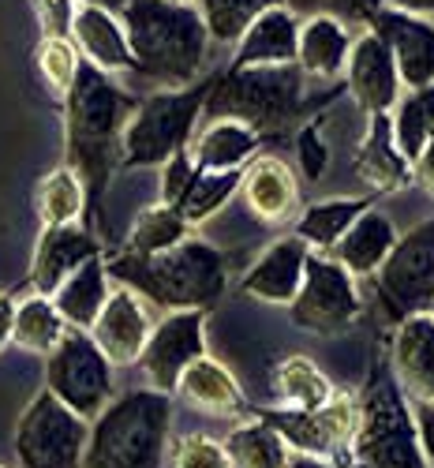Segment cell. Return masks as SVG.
<instances>
[{
    "label": "cell",
    "mask_w": 434,
    "mask_h": 468,
    "mask_svg": "<svg viewBox=\"0 0 434 468\" xmlns=\"http://www.w3.org/2000/svg\"><path fill=\"white\" fill-rule=\"evenodd\" d=\"M348 457L356 461V468H430L416 435L412 405L386 364L356 401V435Z\"/></svg>",
    "instance_id": "obj_5"
},
{
    "label": "cell",
    "mask_w": 434,
    "mask_h": 468,
    "mask_svg": "<svg viewBox=\"0 0 434 468\" xmlns=\"http://www.w3.org/2000/svg\"><path fill=\"white\" fill-rule=\"evenodd\" d=\"M367 30H375L378 42L389 49L405 90H416V87H430L434 83V23L430 19L382 8L371 19Z\"/></svg>",
    "instance_id": "obj_16"
},
{
    "label": "cell",
    "mask_w": 434,
    "mask_h": 468,
    "mask_svg": "<svg viewBox=\"0 0 434 468\" xmlns=\"http://www.w3.org/2000/svg\"><path fill=\"white\" fill-rule=\"evenodd\" d=\"M255 420L270 423L285 439L289 450L323 457V461H344L356 435V398L333 394L323 409L292 412V409H251Z\"/></svg>",
    "instance_id": "obj_12"
},
{
    "label": "cell",
    "mask_w": 434,
    "mask_h": 468,
    "mask_svg": "<svg viewBox=\"0 0 434 468\" xmlns=\"http://www.w3.org/2000/svg\"><path fill=\"white\" fill-rule=\"evenodd\" d=\"M46 389L87 423L112 401V364L87 330H71L46 356Z\"/></svg>",
    "instance_id": "obj_9"
},
{
    "label": "cell",
    "mask_w": 434,
    "mask_h": 468,
    "mask_svg": "<svg viewBox=\"0 0 434 468\" xmlns=\"http://www.w3.org/2000/svg\"><path fill=\"white\" fill-rule=\"evenodd\" d=\"M386 116H389V132H393L397 150L405 154L408 162H416L419 150L427 146V139L434 135V83L405 90L397 98V105H393Z\"/></svg>",
    "instance_id": "obj_33"
},
{
    "label": "cell",
    "mask_w": 434,
    "mask_h": 468,
    "mask_svg": "<svg viewBox=\"0 0 434 468\" xmlns=\"http://www.w3.org/2000/svg\"><path fill=\"white\" fill-rule=\"evenodd\" d=\"M364 300L356 289V278L348 274L344 266H337L326 255H307V270H303V285L296 292V300L289 303V315L300 330L311 334H341L360 319Z\"/></svg>",
    "instance_id": "obj_10"
},
{
    "label": "cell",
    "mask_w": 434,
    "mask_h": 468,
    "mask_svg": "<svg viewBox=\"0 0 434 468\" xmlns=\"http://www.w3.org/2000/svg\"><path fill=\"white\" fill-rule=\"evenodd\" d=\"M352 468H356V464H352Z\"/></svg>",
    "instance_id": "obj_52"
},
{
    "label": "cell",
    "mask_w": 434,
    "mask_h": 468,
    "mask_svg": "<svg viewBox=\"0 0 434 468\" xmlns=\"http://www.w3.org/2000/svg\"><path fill=\"white\" fill-rule=\"evenodd\" d=\"M64 101V165L87 187V203H98L112 173L121 169L124 124L135 112V98L121 90L105 71L83 64Z\"/></svg>",
    "instance_id": "obj_1"
},
{
    "label": "cell",
    "mask_w": 434,
    "mask_h": 468,
    "mask_svg": "<svg viewBox=\"0 0 434 468\" xmlns=\"http://www.w3.org/2000/svg\"><path fill=\"white\" fill-rule=\"evenodd\" d=\"M356 176L371 191H397L412 184V162L393 143L389 116H367V135L356 150Z\"/></svg>",
    "instance_id": "obj_28"
},
{
    "label": "cell",
    "mask_w": 434,
    "mask_h": 468,
    "mask_svg": "<svg viewBox=\"0 0 434 468\" xmlns=\"http://www.w3.org/2000/svg\"><path fill=\"white\" fill-rule=\"evenodd\" d=\"M412 180H416L427 195H434V135L427 139V146L419 150V158L412 162Z\"/></svg>",
    "instance_id": "obj_45"
},
{
    "label": "cell",
    "mask_w": 434,
    "mask_h": 468,
    "mask_svg": "<svg viewBox=\"0 0 434 468\" xmlns=\"http://www.w3.org/2000/svg\"><path fill=\"white\" fill-rule=\"evenodd\" d=\"M49 300H53V307L60 311V319L71 330H90L94 319L101 315L105 300H109V270H105V259L98 255V259L83 262Z\"/></svg>",
    "instance_id": "obj_29"
},
{
    "label": "cell",
    "mask_w": 434,
    "mask_h": 468,
    "mask_svg": "<svg viewBox=\"0 0 434 468\" xmlns=\"http://www.w3.org/2000/svg\"><path fill=\"white\" fill-rule=\"evenodd\" d=\"M12 326H16V296L0 292V353L12 345Z\"/></svg>",
    "instance_id": "obj_46"
},
{
    "label": "cell",
    "mask_w": 434,
    "mask_h": 468,
    "mask_svg": "<svg viewBox=\"0 0 434 468\" xmlns=\"http://www.w3.org/2000/svg\"><path fill=\"white\" fill-rule=\"evenodd\" d=\"M382 8H393V12H405V16L430 19V16H434V0H382Z\"/></svg>",
    "instance_id": "obj_47"
},
{
    "label": "cell",
    "mask_w": 434,
    "mask_h": 468,
    "mask_svg": "<svg viewBox=\"0 0 434 468\" xmlns=\"http://www.w3.org/2000/svg\"><path fill=\"white\" fill-rule=\"evenodd\" d=\"M101 255V240L83 225H60V229H42L30 259V289L37 296H53L79 266Z\"/></svg>",
    "instance_id": "obj_18"
},
{
    "label": "cell",
    "mask_w": 434,
    "mask_h": 468,
    "mask_svg": "<svg viewBox=\"0 0 434 468\" xmlns=\"http://www.w3.org/2000/svg\"><path fill=\"white\" fill-rule=\"evenodd\" d=\"M34 64H37V75L46 80V87L64 98L71 90V83L79 80V68H83V57L71 46V37H53V34H42V42L34 49Z\"/></svg>",
    "instance_id": "obj_38"
},
{
    "label": "cell",
    "mask_w": 434,
    "mask_h": 468,
    "mask_svg": "<svg viewBox=\"0 0 434 468\" xmlns=\"http://www.w3.org/2000/svg\"><path fill=\"white\" fill-rule=\"evenodd\" d=\"M71 46L79 49L83 64L105 71V75H121V71H135L132 49H128V34L116 12L94 8V5H75L71 16Z\"/></svg>",
    "instance_id": "obj_20"
},
{
    "label": "cell",
    "mask_w": 434,
    "mask_h": 468,
    "mask_svg": "<svg viewBox=\"0 0 434 468\" xmlns=\"http://www.w3.org/2000/svg\"><path fill=\"white\" fill-rule=\"evenodd\" d=\"M285 468H344L337 461H323V457H307V453H292Z\"/></svg>",
    "instance_id": "obj_48"
},
{
    "label": "cell",
    "mask_w": 434,
    "mask_h": 468,
    "mask_svg": "<svg viewBox=\"0 0 434 468\" xmlns=\"http://www.w3.org/2000/svg\"><path fill=\"white\" fill-rule=\"evenodd\" d=\"M389 375L412 401H434V319L408 315L389 341Z\"/></svg>",
    "instance_id": "obj_19"
},
{
    "label": "cell",
    "mask_w": 434,
    "mask_h": 468,
    "mask_svg": "<svg viewBox=\"0 0 434 468\" xmlns=\"http://www.w3.org/2000/svg\"><path fill=\"white\" fill-rule=\"evenodd\" d=\"M427 315H430V319H434V303H430V311H427Z\"/></svg>",
    "instance_id": "obj_51"
},
{
    "label": "cell",
    "mask_w": 434,
    "mask_h": 468,
    "mask_svg": "<svg viewBox=\"0 0 434 468\" xmlns=\"http://www.w3.org/2000/svg\"><path fill=\"white\" fill-rule=\"evenodd\" d=\"M87 439L90 423L42 389L16 423V457L23 468H83Z\"/></svg>",
    "instance_id": "obj_8"
},
{
    "label": "cell",
    "mask_w": 434,
    "mask_h": 468,
    "mask_svg": "<svg viewBox=\"0 0 434 468\" xmlns=\"http://www.w3.org/2000/svg\"><path fill=\"white\" fill-rule=\"evenodd\" d=\"M344 87L367 116H386L401 98V75L393 64L389 49L378 42L375 30H364L360 37H352L348 64H344Z\"/></svg>",
    "instance_id": "obj_15"
},
{
    "label": "cell",
    "mask_w": 434,
    "mask_h": 468,
    "mask_svg": "<svg viewBox=\"0 0 434 468\" xmlns=\"http://www.w3.org/2000/svg\"><path fill=\"white\" fill-rule=\"evenodd\" d=\"M296 19H337L341 27H371L382 12V0H281Z\"/></svg>",
    "instance_id": "obj_39"
},
{
    "label": "cell",
    "mask_w": 434,
    "mask_h": 468,
    "mask_svg": "<svg viewBox=\"0 0 434 468\" xmlns=\"http://www.w3.org/2000/svg\"><path fill=\"white\" fill-rule=\"evenodd\" d=\"M307 255H311L307 244L296 240L292 232H289V237L273 240V244L255 259V266L244 274L240 289H244L248 296L262 300V303H285V307H289V303L296 300L300 285H303Z\"/></svg>",
    "instance_id": "obj_22"
},
{
    "label": "cell",
    "mask_w": 434,
    "mask_h": 468,
    "mask_svg": "<svg viewBox=\"0 0 434 468\" xmlns=\"http://www.w3.org/2000/svg\"><path fill=\"white\" fill-rule=\"evenodd\" d=\"M375 207L371 195H333V199L311 203L296 214L292 221V237L307 244V251L314 255H330L337 248V240L356 225L360 214H367Z\"/></svg>",
    "instance_id": "obj_25"
},
{
    "label": "cell",
    "mask_w": 434,
    "mask_h": 468,
    "mask_svg": "<svg viewBox=\"0 0 434 468\" xmlns=\"http://www.w3.org/2000/svg\"><path fill=\"white\" fill-rule=\"evenodd\" d=\"M214 80H199L180 90H157L135 101V112L124 124L121 169H162L173 154L187 150L195 128L203 121V105Z\"/></svg>",
    "instance_id": "obj_6"
},
{
    "label": "cell",
    "mask_w": 434,
    "mask_h": 468,
    "mask_svg": "<svg viewBox=\"0 0 434 468\" xmlns=\"http://www.w3.org/2000/svg\"><path fill=\"white\" fill-rule=\"evenodd\" d=\"M135 75L162 83V90H180L203 80L210 34L195 5L176 0H128L121 8Z\"/></svg>",
    "instance_id": "obj_2"
},
{
    "label": "cell",
    "mask_w": 434,
    "mask_h": 468,
    "mask_svg": "<svg viewBox=\"0 0 434 468\" xmlns=\"http://www.w3.org/2000/svg\"><path fill=\"white\" fill-rule=\"evenodd\" d=\"M397 237H401L397 225H393L382 210L371 207L367 214L356 218V225L344 232V237L337 240V248L326 259H333L337 266H344L352 278H371V274H378V266L389 259Z\"/></svg>",
    "instance_id": "obj_24"
},
{
    "label": "cell",
    "mask_w": 434,
    "mask_h": 468,
    "mask_svg": "<svg viewBox=\"0 0 434 468\" xmlns=\"http://www.w3.org/2000/svg\"><path fill=\"white\" fill-rule=\"evenodd\" d=\"M34 210H37L42 229L79 225V218H83V210H87V187L75 176V169L60 165V169H53V173H46L42 180H37Z\"/></svg>",
    "instance_id": "obj_31"
},
{
    "label": "cell",
    "mask_w": 434,
    "mask_h": 468,
    "mask_svg": "<svg viewBox=\"0 0 434 468\" xmlns=\"http://www.w3.org/2000/svg\"><path fill=\"white\" fill-rule=\"evenodd\" d=\"M105 270H109V282H121L124 289L139 292L150 307H162V311H206L228 289L225 255L214 244L195 237L146 259L121 251L105 262Z\"/></svg>",
    "instance_id": "obj_3"
},
{
    "label": "cell",
    "mask_w": 434,
    "mask_h": 468,
    "mask_svg": "<svg viewBox=\"0 0 434 468\" xmlns=\"http://www.w3.org/2000/svg\"><path fill=\"white\" fill-rule=\"evenodd\" d=\"M173 468H232L228 453L210 435H184L173 450Z\"/></svg>",
    "instance_id": "obj_40"
},
{
    "label": "cell",
    "mask_w": 434,
    "mask_h": 468,
    "mask_svg": "<svg viewBox=\"0 0 434 468\" xmlns=\"http://www.w3.org/2000/svg\"><path fill=\"white\" fill-rule=\"evenodd\" d=\"M303 109H307L303 75L296 64H289V68H244L217 75L206 94L203 116L206 121H217V116L240 121L259 135H266L289 128Z\"/></svg>",
    "instance_id": "obj_7"
},
{
    "label": "cell",
    "mask_w": 434,
    "mask_h": 468,
    "mask_svg": "<svg viewBox=\"0 0 434 468\" xmlns=\"http://www.w3.org/2000/svg\"><path fill=\"white\" fill-rule=\"evenodd\" d=\"M296 37H300V19L285 5L270 8L236 37V53H232L228 71L289 68V64H296Z\"/></svg>",
    "instance_id": "obj_21"
},
{
    "label": "cell",
    "mask_w": 434,
    "mask_h": 468,
    "mask_svg": "<svg viewBox=\"0 0 434 468\" xmlns=\"http://www.w3.org/2000/svg\"><path fill=\"white\" fill-rule=\"evenodd\" d=\"M352 30L337 19H300L296 68L303 80H337L348 64Z\"/></svg>",
    "instance_id": "obj_27"
},
{
    "label": "cell",
    "mask_w": 434,
    "mask_h": 468,
    "mask_svg": "<svg viewBox=\"0 0 434 468\" xmlns=\"http://www.w3.org/2000/svg\"><path fill=\"white\" fill-rule=\"evenodd\" d=\"M240 176H244V169H232V173H203V169H195L187 187H184V195L173 207L180 210V218L187 225H203L217 210H225L228 199H236V191H240Z\"/></svg>",
    "instance_id": "obj_36"
},
{
    "label": "cell",
    "mask_w": 434,
    "mask_h": 468,
    "mask_svg": "<svg viewBox=\"0 0 434 468\" xmlns=\"http://www.w3.org/2000/svg\"><path fill=\"white\" fill-rule=\"evenodd\" d=\"M34 16H37V27H42V34L68 37L71 16H75V0H34Z\"/></svg>",
    "instance_id": "obj_42"
},
{
    "label": "cell",
    "mask_w": 434,
    "mask_h": 468,
    "mask_svg": "<svg viewBox=\"0 0 434 468\" xmlns=\"http://www.w3.org/2000/svg\"><path fill=\"white\" fill-rule=\"evenodd\" d=\"M187 237H191V225L180 218V210L169 203H153V207L139 210V218L132 221L124 255H139V259L162 255V251L184 244Z\"/></svg>",
    "instance_id": "obj_35"
},
{
    "label": "cell",
    "mask_w": 434,
    "mask_h": 468,
    "mask_svg": "<svg viewBox=\"0 0 434 468\" xmlns=\"http://www.w3.org/2000/svg\"><path fill=\"white\" fill-rule=\"evenodd\" d=\"M68 334V323L60 319V311L53 307L49 296L30 292L26 300L16 303V326H12V345L34 356H49L57 341Z\"/></svg>",
    "instance_id": "obj_32"
},
{
    "label": "cell",
    "mask_w": 434,
    "mask_h": 468,
    "mask_svg": "<svg viewBox=\"0 0 434 468\" xmlns=\"http://www.w3.org/2000/svg\"><path fill=\"white\" fill-rule=\"evenodd\" d=\"M262 150V135L240 121H206L199 132H195L187 154H191V165L203 169V173H232V169H244L255 154Z\"/></svg>",
    "instance_id": "obj_23"
},
{
    "label": "cell",
    "mask_w": 434,
    "mask_h": 468,
    "mask_svg": "<svg viewBox=\"0 0 434 468\" xmlns=\"http://www.w3.org/2000/svg\"><path fill=\"white\" fill-rule=\"evenodd\" d=\"M412 420H416V435L419 446L434 468V401H412Z\"/></svg>",
    "instance_id": "obj_44"
},
{
    "label": "cell",
    "mask_w": 434,
    "mask_h": 468,
    "mask_svg": "<svg viewBox=\"0 0 434 468\" xmlns=\"http://www.w3.org/2000/svg\"><path fill=\"white\" fill-rule=\"evenodd\" d=\"M75 5H94V8H105V12H116V16H121V8L128 5V0H75Z\"/></svg>",
    "instance_id": "obj_49"
},
{
    "label": "cell",
    "mask_w": 434,
    "mask_h": 468,
    "mask_svg": "<svg viewBox=\"0 0 434 468\" xmlns=\"http://www.w3.org/2000/svg\"><path fill=\"white\" fill-rule=\"evenodd\" d=\"M296 158H300V169L311 184H319L326 176V165H330V146L323 139V116L300 128L296 135Z\"/></svg>",
    "instance_id": "obj_41"
},
{
    "label": "cell",
    "mask_w": 434,
    "mask_h": 468,
    "mask_svg": "<svg viewBox=\"0 0 434 468\" xmlns=\"http://www.w3.org/2000/svg\"><path fill=\"white\" fill-rule=\"evenodd\" d=\"M199 356H206V311H165L143 345L139 367L150 389L173 398L180 375Z\"/></svg>",
    "instance_id": "obj_13"
},
{
    "label": "cell",
    "mask_w": 434,
    "mask_h": 468,
    "mask_svg": "<svg viewBox=\"0 0 434 468\" xmlns=\"http://www.w3.org/2000/svg\"><path fill=\"white\" fill-rule=\"evenodd\" d=\"M273 394H278L281 409L311 412V409H323L337 389L319 364H311L307 356H289L273 371Z\"/></svg>",
    "instance_id": "obj_30"
},
{
    "label": "cell",
    "mask_w": 434,
    "mask_h": 468,
    "mask_svg": "<svg viewBox=\"0 0 434 468\" xmlns=\"http://www.w3.org/2000/svg\"><path fill=\"white\" fill-rule=\"evenodd\" d=\"M378 296L397 319L427 315L434 303V218L397 237L389 259L378 266Z\"/></svg>",
    "instance_id": "obj_11"
},
{
    "label": "cell",
    "mask_w": 434,
    "mask_h": 468,
    "mask_svg": "<svg viewBox=\"0 0 434 468\" xmlns=\"http://www.w3.org/2000/svg\"><path fill=\"white\" fill-rule=\"evenodd\" d=\"M281 0H195L203 23H206V34L210 42H221V46H236L240 37L262 12L278 8Z\"/></svg>",
    "instance_id": "obj_37"
},
{
    "label": "cell",
    "mask_w": 434,
    "mask_h": 468,
    "mask_svg": "<svg viewBox=\"0 0 434 468\" xmlns=\"http://www.w3.org/2000/svg\"><path fill=\"white\" fill-rule=\"evenodd\" d=\"M153 323L157 319L150 315V303L139 292L121 285V289H109L101 315L94 319V326L87 334L112 367H132L143 356V345H146Z\"/></svg>",
    "instance_id": "obj_14"
},
{
    "label": "cell",
    "mask_w": 434,
    "mask_h": 468,
    "mask_svg": "<svg viewBox=\"0 0 434 468\" xmlns=\"http://www.w3.org/2000/svg\"><path fill=\"white\" fill-rule=\"evenodd\" d=\"M221 446H225L232 468H285L289 457H292L285 439L273 431L270 423H262V420L232 427Z\"/></svg>",
    "instance_id": "obj_34"
},
{
    "label": "cell",
    "mask_w": 434,
    "mask_h": 468,
    "mask_svg": "<svg viewBox=\"0 0 434 468\" xmlns=\"http://www.w3.org/2000/svg\"><path fill=\"white\" fill-rule=\"evenodd\" d=\"M173 427V398L157 389H128L94 420L83 468H162Z\"/></svg>",
    "instance_id": "obj_4"
},
{
    "label": "cell",
    "mask_w": 434,
    "mask_h": 468,
    "mask_svg": "<svg viewBox=\"0 0 434 468\" xmlns=\"http://www.w3.org/2000/svg\"><path fill=\"white\" fill-rule=\"evenodd\" d=\"M176 394L195 405L199 412H214V416H240V412H251L248 398L240 382L232 378V371L225 364H217L214 356H199L184 375H180V386Z\"/></svg>",
    "instance_id": "obj_26"
},
{
    "label": "cell",
    "mask_w": 434,
    "mask_h": 468,
    "mask_svg": "<svg viewBox=\"0 0 434 468\" xmlns=\"http://www.w3.org/2000/svg\"><path fill=\"white\" fill-rule=\"evenodd\" d=\"M248 214L262 225H285L300 214V180L292 165L278 154H255L244 165L240 191Z\"/></svg>",
    "instance_id": "obj_17"
},
{
    "label": "cell",
    "mask_w": 434,
    "mask_h": 468,
    "mask_svg": "<svg viewBox=\"0 0 434 468\" xmlns=\"http://www.w3.org/2000/svg\"><path fill=\"white\" fill-rule=\"evenodd\" d=\"M176 5H195V0H176Z\"/></svg>",
    "instance_id": "obj_50"
},
{
    "label": "cell",
    "mask_w": 434,
    "mask_h": 468,
    "mask_svg": "<svg viewBox=\"0 0 434 468\" xmlns=\"http://www.w3.org/2000/svg\"><path fill=\"white\" fill-rule=\"evenodd\" d=\"M191 173H195V165H191V154L187 150H180V154H173V158L162 165V203H176L180 195H184V187H187V180H191Z\"/></svg>",
    "instance_id": "obj_43"
}]
</instances>
